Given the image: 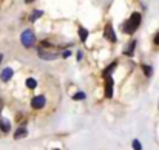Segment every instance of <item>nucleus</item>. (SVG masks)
Listing matches in <instances>:
<instances>
[{"label":"nucleus","instance_id":"f257e3e1","mask_svg":"<svg viewBox=\"0 0 159 150\" xmlns=\"http://www.w3.org/2000/svg\"><path fill=\"white\" fill-rule=\"evenodd\" d=\"M141 20H142L141 14H139V12H133V14L130 16V19H128L127 22H124V25H122V31L127 33V34H133V33L139 28Z\"/></svg>","mask_w":159,"mask_h":150},{"label":"nucleus","instance_id":"f03ea898","mask_svg":"<svg viewBox=\"0 0 159 150\" xmlns=\"http://www.w3.org/2000/svg\"><path fill=\"white\" fill-rule=\"evenodd\" d=\"M20 40H22V45L25 48H31L34 45V42H36V36H34L33 30H25L22 33V36H20Z\"/></svg>","mask_w":159,"mask_h":150},{"label":"nucleus","instance_id":"7ed1b4c3","mask_svg":"<svg viewBox=\"0 0 159 150\" xmlns=\"http://www.w3.org/2000/svg\"><path fill=\"white\" fill-rule=\"evenodd\" d=\"M37 54H39V57L40 59H43V60H54L56 57H57V53H51V51H45V48H39L37 50Z\"/></svg>","mask_w":159,"mask_h":150},{"label":"nucleus","instance_id":"20e7f679","mask_svg":"<svg viewBox=\"0 0 159 150\" xmlns=\"http://www.w3.org/2000/svg\"><path fill=\"white\" fill-rule=\"evenodd\" d=\"M45 98L43 96H34L33 99H31V107L34 108V110H40V108H43L45 107Z\"/></svg>","mask_w":159,"mask_h":150},{"label":"nucleus","instance_id":"39448f33","mask_svg":"<svg viewBox=\"0 0 159 150\" xmlns=\"http://www.w3.org/2000/svg\"><path fill=\"white\" fill-rule=\"evenodd\" d=\"M104 36H105V39H108L110 42H116V40H117V37H116V33H114V30H113L111 23H108V25L105 26Z\"/></svg>","mask_w":159,"mask_h":150},{"label":"nucleus","instance_id":"423d86ee","mask_svg":"<svg viewBox=\"0 0 159 150\" xmlns=\"http://www.w3.org/2000/svg\"><path fill=\"white\" fill-rule=\"evenodd\" d=\"M105 79V98L110 99V98H113V79H111V76H107Z\"/></svg>","mask_w":159,"mask_h":150},{"label":"nucleus","instance_id":"0eeeda50","mask_svg":"<svg viewBox=\"0 0 159 150\" xmlns=\"http://www.w3.org/2000/svg\"><path fill=\"white\" fill-rule=\"evenodd\" d=\"M12 74H14V71H12V68H5L3 71H2V74H0V79L3 81V82H8L11 77H12Z\"/></svg>","mask_w":159,"mask_h":150},{"label":"nucleus","instance_id":"6e6552de","mask_svg":"<svg viewBox=\"0 0 159 150\" xmlns=\"http://www.w3.org/2000/svg\"><path fill=\"white\" fill-rule=\"evenodd\" d=\"M134 47H136V40H131V42L127 45V48L124 50V54H125V56H133V53H134Z\"/></svg>","mask_w":159,"mask_h":150},{"label":"nucleus","instance_id":"1a4fd4ad","mask_svg":"<svg viewBox=\"0 0 159 150\" xmlns=\"http://www.w3.org/2000/svg\"><path fill=\"white\" fill-rule=\"evenodd\" d=\"M0 130H2L3 133H8V132L11 130V124H9L8 119H2V121H0Z\"/></svg>","mask_w":159,"mask_h":150},{"label":"nucleus","instance_id":"9d476101","mask_svg":"<svg viewBox=\"0 0 159 150\" xmlns=\"http://www.w3.org/2000/svg\"><path fill=\"white\" fill-rule=\"evenodd\" d=\"M79 37H80L82 42H85V40L88 39V30L84 28V26H80V28H79Z\"/></svg>","mask_w":159,"mask_h":150},{"label":"nucleus","instance_id":"9b49d317","mask_svg":"<svg viewBox=\"0 0 159 150\" xmlns=\"http://www.w3.org/2000/svg\"><path fill=\"white\" fill-rule=\"evenodd\" d=\"M42 16H43V11H42V9H36V11H33L30 20H31V22H36V20H37L39 17H42Z\"/></svg>","mask_w":159,"mask_h":150},{"label":"nucleus","instance_id":"f8f14e48","mask_svg":"<svg viewBox=\"0 0 159 150\" xmlns=\"http://www.w3.org/2000/svg\"><path fill=\"white\" fill-rule=\"evenodd\" d=\"M25 84H26V87H28V88H31V90L37 87V81H36V79H33V77H28Z\"/></svg>","mask_w":159,"mask_h":150},{"label":"nucleus","instance_id":"ddd939ff","mask_svg":"<svg viewBox=\"0 0 159 150\" xmlns=\"http://www.w3.org/2000/svg\"><path fill=\"white\" fill-rule=\"evenodd\" d=\"M26 129H19L17 132H16V135H14V138L16 139H20V138H23V136H26Z\"/></svg>","mask_w":159,"mask_h":150},{"label":"nucleus","instance_id":"4468645a","mask_svg":"<svg viewBox=\"0 0 159 150\" xmlns=\"http://www.w3.org/2000/svg\"><path fill=\"white\" fill-rule=\"evenodd\" d=\"M116 65H117V62H113V63H111V65H110L108 68H105V71H104V76H105V77L111 74V71H113V70L116 68Z\"/></svg>","mask_w":159,"mask_h":150},{"label":"nucleus","instance_id":"2eb2a0df","mask_svg":"<svg viewBox=\"0 0 159 150\" xmlns=\"http://www.w3.org/2000/svg\"><path fill=\"white\" fill-rule=\"evenodd\" d=\"M142 70H144V73H145V76H152L153 74V68L150 67V65H142Z\"/></svg>","mask_w":159,"mask_h":150},{"label":"nucleus","instance_id":"dca6fc26","mask_svg":"<svg viewBox=\"0 0 159 150\" xmlns=\"http://www.w3.org/2000/svg\"><path fill=\"white\" fill-rule=\"evenodd\" d=\"M85 98H87V95H85L84 91H77V93L73 96V99H74V101H84Z\"/></svg>","mask_w":159,"mask_h":150},{"label":"nucleus","instance_id":"f3484780","mask_svg":"<svg viewBox=\"0 0 159 150\" xmlns=\"http://www.w3.org/2000/svg\"><path fill=\"white\" fill-rule=\"evenodd\" d=\"M133 149L134 150H142V146H141V143H139L138 139H134V141H133Z\"/></svg>","mask_w":159,"mask_h":150},{"label":"nucleus","instance_id":"a211bd4d","mask_svg":"<svg viewBox=\"0 0 159 150\" xmlns=\"http://www.w3.org/2000/svg\"><path fill=\"white\" fill-rule=\"evenodd\" d=\"M155 44H156V45H159V31L156 33V36H155Z\"/></svg>","mask_w":159,"mask_h":150},{"label":"nucleus","instance_id":"6ab92c4d","mask_svg":"<svg viewBox=\"0 0 159 150\" xmlns=\"http://www.w3.org/2000/svg\"><path fill=\"white\" fill-rule=\"evenodd\" d=\"M70 54H71V51H63V54H62V56H63V57H70Z\"/></svg>","mask_w":159,"mask_h":150},{"label":"nucleus","instance_id":"aec40b11","mask_svg":"<svg viewBox=\"0 0 159 150\" xmlns=\"http://www.w3.org/2000/svg\"><path fill=\"white\" fill-rule=\"evenodd\" d=\"M82 56H84L82 51H77V60H82Z\"/></svg>","mask_w":159,"mask_h":150},{"label":"nucleus","instance_id":"412c9836","mask_svg":"<svg viewBox=\"0 0 159 150\" xmlns=\"http://www.w3.org/2000/svg\"><path fill=\"white\" fill-rule=\"evenodd\" d=\"M2 60H3V54H0V63H2Z\"/></svg>","mask_w":159,"mask_h":150},{"label":"nucleus","instance_id":"4be33fe9","mask_svg":"<svg viewBox=\"0 0 159 150\" xmlns=\"http://www.w3.org/2000/svg\"><path fill=\"white\" fill-rule=\"evenodd\" d=\"M25 2H26V3H31V2H34V0H25Z\"/></svg>","mask_w":159,"mask_h":150},{"label":"nucleus","instance_id":"5701e85b","mask_svg":"<svg viewBox=\"0 0 159 150\" xmlns=\"http://www.w3.org/2000/svg\"><path fill=\"white\" fill-rule=\"evenodd\" d=\"M0 113H2V101H0Z\"/></svg>","mask_w":159,"mask_h":150},{"label":"nucleus","instance_id":"b1692460","mask_svg":"<svg viewBox=\"0 0 159 150\" xmlns=\"http://www.w3.org/2000/svg\"><path fill=\"white\" fill-rule=\"evenodd\" d=\"M54 150H60V149H54Z\"/></svg>","mask_w":159,"mask_h":150}]
</instances>
